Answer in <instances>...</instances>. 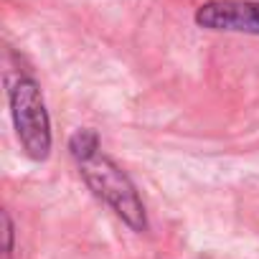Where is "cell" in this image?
Wrapping results in <instances>:
<instances>
[{
    "instance_id": "7a4b0ae2",
    "label": "cell",
    "mask_w": 259,
    "mask_h": 259,
    "mask_svg": "<svg viewBox=\"0 0 259 259\" xmlns=\"http://www.w3.org/2000/svg\"><path fill=\"white\" fill-rule=\"evenodd\" d=\"M8 104L23 153L31 160H46L51 155L54 135H51V117L36 79L18 76L16 81H11Z\"/></svg>"
},
{
    "instance_id": "3957f363",
    "label": "cell",
    "mask_w": 259,
    "mask_h": 259,
    "mask_svg": "<svg viewBox=\"0 0 259 259\" xmlns=\"http://www.w3.org/2000/svg\"><path fill=\"white\" fill-rule=\"evenodd\" d=\"M196 26L213 33L259 36V0H208L196 11Z\"/></svg>"
},
{
    "instance_id": "277c9868",
    "label": "cell",
    "mask_w": 259,
    "mask_h": 259,
    "mask_svg": "<svg viewBox=\"0 0 259 259\" xmlns=\"http://www.w3.org/2000/svg\"><path fill=\"white\" fill-rule=\"evenodd\" d=\"M69 153L76 163L81 160H89L99 153V135L94 133L92 127H81L69 138Z\"/></svg>"
},
{
    "instance_id": "5b68a950",
    "label": "cell",
    "mask_w": 259,
    "mask_h": 259,
    "mask_svg": "<svg viewBox=\"0 0 259 259\" xmlns=\"http://www.w3.org/2000/svg\"><path fill=\"white\" fill-rule=\"evenodd\" d=\"M3 259H13V221L8 211H3Z\"/></svg>"
},
{
    "instance_id": "6da1fadb",
    "label": "cell",
    "mask_w": 259,
    "mask_h": 259,
    "mask_svg": "<svg viewBox=\"0 0 259 259\" xmlns=\"http://www.w3.org/2000/svg\"><path fill=\"white\" fill-rule=\"evenodd\" d=\"M79 173L84 183L92 188V193L102 198L130 229L148 231V213L138 196V188L112 158L97 153L94 158L79 163Z\"/></svg>"
}]
</instances>
